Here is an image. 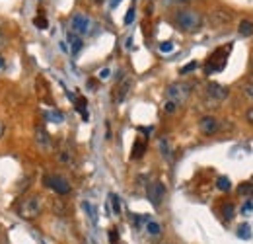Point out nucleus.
Returning a JSON list of instances; mask_svg holds the SVG:
<instances>
[{"label": "nucleus", "instance_id": "nucleus-27", "mask_svg": "<svg viewBox=\"0 0 253 244\" xmlns=\"http://www.w3.org/2000/svg\"><path fill=\"white\" fill-rule=\"evenodd\" d=\"M134 20V4L128 8V12H126V16H125V23H130Z\"/></svg>", "mask_w": 253, "mask_h": 244}, {"label": "nucleus", "instance_id": "nucleus-37", "mask_svg": "<svg viewBox=\"0 0 253 244\" xmlns=\"http://www.w3.org/2000/svg\"><path fill=\"white\" fill-rule=\"evenodd\" d=\"M119 2H121V0H111V8H115V6L119 4Z\"/></svg>", "mask_w": 253, "mask_h": 244}, {"label": "nucleus", "instance_id": "nucleus-20", "mask_svg": "<svg viewBox=\"0 0 253 244\" xmlns=\"http://www.w3.org/2000/svg\"><path fill=\"white\" fill-rule=\"evenodd\" d=\"M109 198H111V205H113V213H115V215H119V213H121V201H119V196H115V194H111Z\"/></svg>", "mask_w": 253, "mask_h": 244}, {"label": "nucleus", "instance_id": "nucleus-6", "mask_svg": "<svg viewBox=\"0 0 253 244\" xmlns=\"http://www.w3.org/2000/svg\"><path fill=\"white\" fill-rule=\"evenodd\" d=\"M207 96H209V100L212 104H218V102H222V100L228 98V88L222 86V84H218V82H209L207 84Z\"/></svg>", "mask_w": 253, "mask_h": 244}, {"label": "nucleus", "instance_id": "nucleus-9", "mask_svg": "<svg viewBox=\"0 0 253 244\" xmlns=\"http://www.w3.org/2000/svg\"><path fill=\"white\" fill-rule=\"evenodd\" d=\"M199 127L205 135H214L218 131V119L212 117V115H205L201 121H199Z\"/></svg>", "mask_w": 253, "mask_h": 244}, {"label": "nucleus", "instance_id": "nucleus-31", "mask_svg": "<svg viewBox=\"0 0 253 244\" xmlns=\"http://www.w3.org/2000/svg\"><path fill=\"white\" fill-rule=\"evenodd\" d=\"M246 94L253 100V84H248V86H246Z\"/></svg>", "mask_w": 253, "mask_h": 244}, {"label": "nucleus", "instance_id": "nucleus-11", "mask_svg": "<svg viewBox=\"0 0 253 244\" xmlns=\"http://www.w3.org/2000/svg\"><path fill=\"white\" fill-rule=\"evenodd\" d=\"M144 153H146V143L142 141V139H136L134 141V147H132V155H130V158H142L144 156Z\"/></svg>", "mask_w": 253, "mask_h": 244}, {"label": "nucleus", "instance_id": "nucleus-2", "mask_svg": "<svg viewBox=\"0 0 253 244\" xmlns=\"http://www.w3.org/2000/svg\"><path fill=\"white\" fill-rule=\"evenodd\" d=\"M230 51H232V43H228V45H224V47H218V49L209 57V61H207V65H205L207 74L220 72V70L226 67V63H228V55H230Z\"/></svg>", "mask_w": 253, "mask_h": 244}, {"label": "nucleus", "instance_id": "nucleus-28", "mask_svg": "<svg viewBox=\"0 0 253 244\" xmlns=\"http://www.w3.org/2000/svg\"><path fill=\"white\" fill-rule=\"evenodd\" d=\"M109 241H111V244H119V233L115 229L109 231Z\"/></svg>", "mask_w": 253, "mask_h": 244}, {"label": "nucleus", "instance_id": "nucleus-40", "mask_svg": "<svg viewBox=\"0 0 253 244\" xmlns=\"http://www.w3.org/2000/svg\"><path fill=\"white\" fill-rule=\"evenodd\" d=\"M94 2H98V4H100V2H104V0H94Z\"/></svg>", "mask_w": 253, "mask_h": 244}, {"label": "nucleus", "instance_id": "nucleus-7", "mask_svg": "<svg viewBox=\"0 0 253 244\" xmlns=\"http://www.w3.org/2000/svg\"><path fill=\"white\" fill-rule=\"evenodd\" d=\"M146 194H148L150 203H152L154 207H160V203H162V200H164V196H166V186H164L162 182H152V184L148 186Z\"/></svg>", "mask_w": 253, "mask_h": 244}, {"label": "nucleus", "instance_id": "nucleus-30", "mask_svg": "<svg viewBox=\"0 0 253 244\" xmlns=\"http://www.w3.org/2000/svg\"><path fill=\"white\" fill-rule=\"evenodd\" d=\"M84 209H86V211H88V213H90V217H92V219H94V221H96V211H94V207H92V205H90V203H84Z\"/></svg>", "mask_w": 253, "mask_h": 244}, {"label": "nucleus", "instance_id": "nucleus-1", "mask_svg": "<svg viewBox=\"0 0 253 244\" xmlns=\"http://www.w3.org/2000/svg\"><path fill=\"white\" fill-rule=\"evenodd\" d=\"M175 23L183 31H197L203 25V16L197 10H179L175 14Z\"/></svg>", "mask_w": 253, "mask_h": 244}, {"label": "nucleus", "instance_id": "nucleus-24", "mask_svg": "<svg viewBox=\"0 0 253 244\" xmlns=\"http://www.w3.org/2000/svg\"><path fill=\"white\" fill-rule=\"evenodd\" d=\"M160 151H162V155H164L166 158H169V149H168V141H166V139L160 141Z\"/></svg>", "mask_w": 253, "mask_h": 244}, {"label": "nucleus", "instance_id": "nucleus-18", "mask_svg": "<svg viewBox=\"0 0 253 244\" xmlns=\"http://www.w3.org/2000/svg\"><path fill=\"white\" fill-rule=\"evenodd\" d=\"M86 106H88V104H86V100H84V98H76V108H78V111L82 113V117H84V119H88Z\"/></svg>", "mask_w": 253, "mask_h": 244}, {"label": "nucleus", "instance_id": "nucleus-8", "mask_svg": "<svg viewBox=\"0 0 253 244\" xmlns=\"http://www.w3.org/2000/svg\"><path fill=\"white\" fill-rule=\"evenodd\" d=\"M88 27H90V20H88L84 14H76V16L72 18V31H74L76 35H84V33L88 31Z\"/></svg>", "mask_w": 253, "mask_h": 244}, {"label": "nucleus", "instance_id": "nucleus-36", "mask_svg": "<svg viewBox=\"0 0 253 244\" xmlns=\"http://www.w3.org/2000/svg\"><path fill=\"white\" fill-rule=\"evenodd\" d=\"M252 209V203H248V205H244V213H248Z\"/></svg>", "mask_w": 253, "mask_h": 244}, {"label": "nucleus", "instance_id": "nucleus-32", "mask_svg": "<svg viewBox=\"0 0 253 244\" xmlns=\"http://www.w3.org/2000/svg\"><path fill=\"white\" fill-rule=\"evenodd\" d=\"M109 76V68H104L102 72H100V78H107Z\"/></svg>", "mask_w": 253, "mask_h": 244}, {"label": "nucleus", "instance_id": "nucleus-21", "mask_svg": "<svg viewBox=\"0 0 253 244\" xmlns=\"http://www.w3.org/2000/svg\"><path fill=\"white\" fill-rule=\"evenodd\" d=\"M238 237H240V239H244V241H246V239H250V237H252V229H250V225H242V227L238 229Z\"/></svg>", "mask_w": 253, "mask_h": 244}, {"label": "nucleus", "instance_id": "nucleus-29", "mask_svg": "<svg viewBox=\"0 0 253 244\" xmlns=\"http://www.w3.org/2000/svg\"><path fill=\"white\" fill-rule=\"evenodd\" d=\"M197 68V63H189V65H185L183 68H181V74H187V72H191V70H195Z\"/></svg>", "mask_w": 253, "mask_h": 244}, {"label": "nucleus", "instance_id": "nucleus-26", "mask_svg": "<svg viewBox=\"0 0 253 244\" xmlns=\"http://www.w3.org/2000/svg\"><path fill=\"white\" fill-rule=\"evenodd\" d=\"M160 51H162V53H169V51H173V43H169V41H164V43L160 45Z\"/></svg>", "mask_w": 253, "mask_h": 244}, {"label": "nucleus", "instance_id": "nucleus-13", "mask_svg": "<svg viewBox=\"0 0 253 244\" xmlns=\"http://www.w3.org/2000/svg\"><path fill=\"white\" fill-rule=\"evenodd\" d=\"M238 31H240V35H242V37H252L253 35V22L252 20H242V22H240Z\"/></svg>", "mask_w": 253, "mask_h": 244}, {"label": "nucleus", "instance_id": "nucleus-3", "mask_svg": "<svg viewBox=\"0 0 253 244\" xmlns=\"http://www.w3.org/2000/svg\"><path fill=\"white\" fill-rule=\"evenodd\" d=\"M18 215L21 219H35L41 211V198L39 196H29V198H23L20 203H18Z\"/></svg>", "mask_w": 253, "mask_h": 244}, {"label": "nucleus", "instance_id": "nucleus-25", "mask_svg": "<svg viewBox=\"0 0 253 244\" xmlns=\"http://www.w3.org/2000/svg\"><path fill=\"white\" fill-rule=\"evenodd\" d=\"M47 117H51L55 123H61L63 121V113L61 111H51V113H47Z\"/></svg>", "mask_w": 253, "mask_h": 244}, {"label": "nucleus", "instance_id": "nucleus-38", "mask_svg": "<svg viewBox=\"0 0 253 244\" xmlns=\"http://www.w3.org/2000/svg\"><path fill=\"white\" fill-rule=\"evenodd\" d=\"M2 135H4V125H2V121H0V139H2Z\"/></svg>", "mask_w": 253, "mask_h": 244}, {"label": "nucleus", "instance_id": "nucleus-33", "mask_svg": "<svg viewBox=\"0 0 253 244\" xmlns=\"http://www.w3.org/2000/svg\"><path fill=\"white\" fill-rule=\"evenodd\" d=\"M248 121H250V123L253 125V108H250V110H248Z\"/></svg>", "mask_w": 253, "mask_h": 244}, {"label": "nucleus", "instance_id": "nucleus-5", "mask_svg": "<svg viewBox=\"0 0 253 244\" xmlns=\"http://www.w3.org/2000/svg\"><path fill=\"white\" fill-rule=\"evenodd\" d=\"M45 184H47L51 190H55V194H59V196H66V194L70 192L68 180H66L64 176H59V174L45 176Z\"/></svg>", "mask_w": 253, "mask_h": 244}, {"label": "nucleus", "instance_id": "nucleus-16", "mask_svg": "<svg viewBox=\"0 0 253 244\" xmlns=\"http://www.w3.org/2000/svg\"><path fill=\"white\" fill-rule=\"evenodd\" d=\"M216 188H218L220 192H228V190L232 188V184H230V180H228L226 176H220V178L216 180Z\"/></svg>", "mask_w": 253, "mask_h": 244}, {"label": "nucleus", "instance_id": "nucleus-4", "mask_svg": "<svg viewBox=\"0 0 253 244\" xmlns=\"http://www.w3.org/2000/svg\"><path fill=\"white\" fill-rule=\"evenodd\" d=\"M166 94H168V100H171L177 106H181L189 98V94H191V84H187V82H173V84L168 86Z\"/></svg>", "mask_w": 253, "mask_h": 244}, {"label": "nucleus", "instance_id": "nucleus-22", "mask_svg": "<svg viewBox=\"0 0 253 244\" xmlns=\"http://www.w3.org/2000/svg\"><path fill=\"white\" fill-rule=\"evenodd\" d=\"M33 23H35L39 29H45V27L49 25V23H47V20H45V16H37V18L33 20Z\"/></svg>", "mask_w": 253, "mask_h": 244}, {"label": "nucleus", "instance_id": "nucleus-14", "mask_svg": "<svg viewBox=\"0 0 253 244\" xmlns=\"http://www.w3.org/2000/svg\"><path fill=\"white\" fill-rule=\"evenodd\" d=\"M35 139H37L39 147H43V149L49 147V135H47V131H45L43 127H37V129H35Z\"/></svg>", "mask_w": 253, "mask_h": 244}, {"label": "nucleus", "instance_id": "nucleus-23", "mask_svg": "<svg viewBox=\"0 0 253 244\" xmlns=\"http://www.w3.org/2000/svg\"><path fill=\"white\" fill-rule=\"evenodd\" d=\"M164 110H166L168 113H173V111L177 110V104H175V102H171V100H166V104H164Z\"/></svg>", "mask_w": 253, "mask_h": 244}, {"label": "nucleus", "instance_id": "nucleus-12", "mask_svg": "<svg viewBox=\"0 0 253 244\" xmlns=\"http://www.w3.org/2000/svg\"><path fill=\"white\" fill-rule=\"evenodd\" d=\"M68 43H70V51H72L74 55L82 49V37H80V35H76L74 31H70V33H68Z\"/></svg>", "mask_w": 253, "mask_h": 244}, {"label": "nucleus", "instance_id": "nucleus-34", "mask_svg": "<svg viewBox=\"0 0 253 244\" xmlns=\"http://www.w3.org/2000/svg\"><path fill=\"white\" fill-rule=\"evenodd\" d=\"M168 2H171V4H187L191 0H168Z\"/></svg>", "mask_w": 253, "mask_h": 244}, {"label": "nucleus", "instance_id": "nucleus-19", "mask_svg": "<svg viewBox=\"0 0 253 244\" xmlns=\"http://www.w3.org/2000/svg\"><path fill=\"white\" fill-rule=\"evenodd\" d=\"M238 194H240V196H248V198H252L253 196V184H242V186L238 188Z\"/></svg>", "mask_w": 253, "mask_h": 244}, {"label": "nucleus", "instance_id": "nucleus-35", "mask_svg": "<svg viewBox=\"0 0 253 244\" xmlns=\"http://www.w3.org/2000/svg\"><path fill=\"white\" fill-rule=\"evenodd\" d=\"M4 45H6V37L0 33V49H4Z\"/></svg>", "mask_w": 253, "mask_h": 244}, {"label": "nucleus", "instance_id": "nucleus-10", "mask_svg": "<svg viewBox=\"0 0 253 244\" xmlns=\"http://www.w3.org/2000/svg\"><path fill=\"white\" fill-rule=\"evenodd\" d=\"M132 88V80L130 78H125V80H121L117 86H115V96H113V100H115V104H121L123 100L126 98V94H128V90Z\"/></svg>", "mask_w": 253, "mask_h": 244}, {"label": "nucleus", "instance_id": "nucleus-17", "mask_svg": "<svg viewBox=\"0 0 253 244\" xmlns=\"http://www.w3.org/2000/svg\"><path fill=\"white\" fill-rule=\"evenodd\" d=\"M146 231H148V235H152V237H160V233H162L160 225L154 223V221H148V223H146Z\"/></svg>", "mask_w": 253, "mask_h": 244}, {"label": "nucleus", "instance_id": "nucleus-15", "mask_svg": "<svg viewBox=\"0 0 253 244\" xmlns=\"http://www.w3.org/2000/svg\"><path fill=\"white\" fill-rule=\"evenodd\" d=\"M220 211H222V217H224L226 221H232V219H234V205H232V203H224V205L220 207Z\"/></svg>", "mask_w": 253, "mask_h": 244}, {"label": "nucleus", "instance_id": "nucleus-39", "mask_svg": "<svg viewBox=\"0 0 253 244\" xmlns=\"http://www.w3.org/2000/svg\"><path fill=\"white\" fill-rule=\"evenodd\" d=\"M4 68V59H2V55H0V70Z\"/></svg>", "mask_w": 253, "mask_h": 244}]
</instances>
